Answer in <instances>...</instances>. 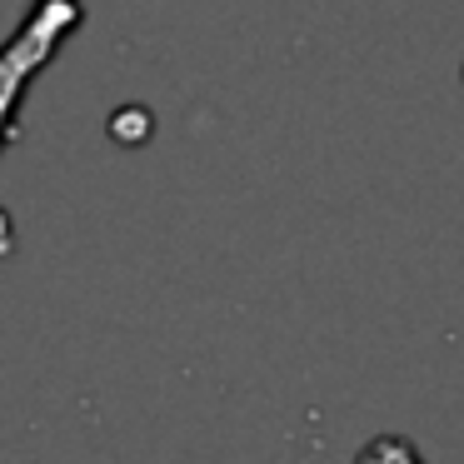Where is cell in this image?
Here are the masks:
<instances>
[{"mask_svg":"<svg viewBox=\"0 0 464 464\" xmlns=\"http://www.w3.org/2000/svg\"><path fill=\"white\" fill-rule=\"evenodd\" d=\"M354 464H424V459L410 440H370Z\"/></svg>","mask_w":464,"mask_h":464,"instance_id":"cell-2","label":"cell"},{"mask_svg":"<svg viewBox=\"0 0 464 464\" xmlns=\"http://www.w3.org/2000/svg\"><path fill=\"white\" fill-rule=\"evenodd\" d=\"M81 21H85L81 0H31L15 35H5V45H0V150L15 140L25 85L61 55V45L81 31Z\"/></svg>","mask_w":464,"mask_h":464,"instance_id":"cell-1","label":"cell"}]
</instances>
